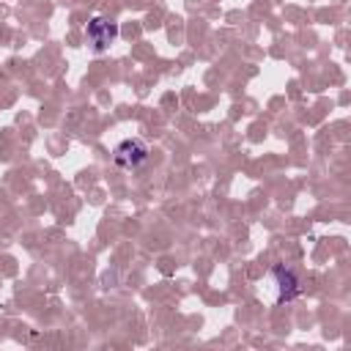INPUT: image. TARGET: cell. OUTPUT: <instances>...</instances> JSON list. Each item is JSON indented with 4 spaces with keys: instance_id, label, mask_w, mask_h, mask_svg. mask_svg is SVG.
Here are the masks:
<instances>
[{
    "instance_id": "cell-2",
    "label": "cell",
    "mask_w": 351,
    "mask_h": 351,
    "mask_svg": "<svg viewBox=\"0 0 351 351\" xmlns=\"http://www.w3.org/2000/svg\"><path fill=\"white\" fill-rule=\"evenodd\" d=\"M85 38L96 52H104L118 38V25L112 19H104V16H93L85 27Z\"/></svg>"
},
{
    "instance_id": "cell-1",
    "label": "cell",
    "mask_w": 351,
    "mask_h": 351,
    "mask_svg": "<svg viewBox=\"0 0 351 351\" xmlns=\"http://www.w3.org/2000/svg\"><path fill=\"white\" fill-rule=\"evenodd\" d=\"M148 145H145V140H140V137H129V140H121L118 145H115V151H112V162L118 165V167H123V170H140L145 162H148Z\"/></svg>"
},
{
    "instance_id": "cell-3",
    "label": "cell",
    "mask_w": 351,
    "mask_h": 351,
    "mask_svg": "<svg viewBox=\"0 0 351 351\" xmlns=\"http://www.w3.org/2000/svg\"><path fill=\"white\" fill-rule=\"evenodd\" d=\"M271 277H274V282H277V304H282V302H293V299L302 293V285H299L296 271L288 269L285 263L271 266Z\"/></svg>"
}]
</instances>
